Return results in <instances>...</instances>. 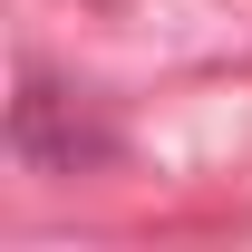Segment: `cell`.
<instances>
[{
  "label": "cell",
  "instance_id": "obj_1",
  "mask_svg": "<svg viewBox=\"0 0 252 252\" xmlns=\"http://www.w3.org/2000/svg\"><path fill=\"white\" fill-rule=\"evenodd\" d=\"M10 146L30 175H78L88 156H107V126L78 117V97L59 78H20V107H10Z\"/></svg>",
  "mask_w": 252,
  "mask_h": 252
}]
</instances>
